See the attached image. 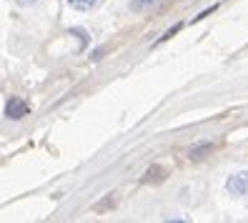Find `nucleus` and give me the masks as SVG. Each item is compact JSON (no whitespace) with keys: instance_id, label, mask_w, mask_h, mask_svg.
I'll return each instance as SVG.
<instances>
[{"instance_id":"8","label":"nucleus","mask_w":248,"mask_h":223,"mask_svg":"<svg viewBox=\"0 0 248 223\" xmlns=\"http://www.w3.org/2000/svg\"><path fill=\"white\" fill-rule=\"evenodd\" d=\"M16 3H18V5H23V8H31V5H35V3H38V0H16Z\"/></svg>"},{"instance_id":"4","label":"nucleus","mask_w":248,"mask_h":223,"mask_svg":"<svg viewBox=\"0 0 248 223\" xmlns=\"http://www.w3.org/2000/svg\"><path fill=\"white\" fill-rule=\"evenodd\" d=\"M145 183H160L163 181V168L160 166H153V168H148L145 171V178H143Z\"/></svg>"},{"instance_id":"5","label":"nucleus","mask_w":248,"mask_h":223,"mask_svg":"<svg viewBox=\"0 0 248 223\" xmlns=\"http://www.w3.org/2000/svg\"><path fill=\"white\" fill-rule=\"evenodd\" d=\"M153 3H158V0H130V10L133 13H140V10H148Z\"/></svg>"},{"instance_id":"7","label":"nucleus","mask_w":248,"mask_h":223,"mask_svg":"<svg viewBox=\"0 0 248 223\" xmlns=\"http://www.w3.org/2000/svg\"><path fill=\"white\" fill-rule=\"evenodd\" d=\"M178 31H181V25H173V28H170V31H168V33H166V35H163V38H160V40H158V43H163V40H168V38H170V35H176V33H178Z\"/></svg>"},{"instance_id":"3","label":"nucleus","mask_w":248,"mask_h":223,"mask_svg":"<svg viewBox=\"0 0 248 223\" xmlns=\"http://www.w3.org/2000/svg\"><path fill=\"white\" fill-rule=\"evenodd\" d=\"M211 151H213V143H201V145H193L191 151H188V158L198 160V158H203V153H211Z\"/></svg>"},{"instance_id":"2","label":"nucleus","mask_w":248,"mask_h":223,"mask_svg":"<svg viewBox=\"0 0 248 223\" xmlns=\"http://www.w3.org/2000/svg\"><path fill=\"white\" fill-rule=\"evenodd\" d=\"M5 115L13 118V121H18V118L28 115V103L20 100V98H10V100H8V106H5Z\"/></svg>"},{"instance_id":"6","label":"nucleus","mask_w":248,"mask_h":223,"mask_svg":"<svg viewBox=\"0 0 248 223\" xmlns=\"http://www.w3.org/2000/svg\"><path fill=\"white\" fill-rule=\"evenodd\" d=\"M68 3H70L73 8H78V10H91L98 0H68Z\"/></svg>"},{"instance_id":"1","label":"nucleus","mask_w":248,"mask_h":223,"mask_svg":"<svg viewBox=\"0 0 248 223\" xmlns=\"http://www.w3.org/2000/svg\"><path fill=\"white\" fill-rule=\"evenodd\" d=\"M226 188H228V193H233V196H246L248 193V173L241 171L236 175H231L226 181Z\"/></svg>"}]
</instances>
